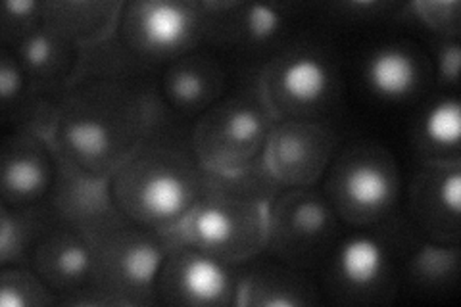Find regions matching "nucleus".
I'll list each match as a JSON object with an SVG mask.
<instances>
[{
    "instance_id": "nucleus-5",
    "label": "nucleus",
    "mask_w": 461,
    "mask_h": 307,
    "mask_svg": "<svg viewBox=\"0 0 461 307\" xmlns=\"http://www.w3.org/2000/svg\"><path fill=\"white\" fill-rule=\"evenodd\" d=\"M85 235L93 252L91 305H158L156 279L171 232L142 227L113 210Z\"/></svg>"
},
{
    "instance_id": "nucleus-6",
    "label": "nucleus",
    "mask_w": 461,
    "mask_h": 307,
    "mask_svg": "<svg viewBox=\"0 0 461 307\" xmlns=\"http://www.w3.org/2000/svg\"><path fill=\"white\" fill-rule=\"evenodd\" d=\"M277 115L269 108L250 68L233 89L191 125V142L206 173L239 175L264 164L266 144Z\"/></svg>"
},
{
    "instance_id": "nucleus-4",
    "label": "nucleus",
    "mask_w": 461,
    "mask_h": 307,
    "mask_svg": "<svg viewBox=\"0 0 461 307\" xmlns=\"http://www.w3.org/2000/svg\"><path fill=\"white\" fill-rule=\"evenodd\" d=\"M423 240L406 215L342 232L320 267L321 292L337 305L393 303L411 254Z\"/></svg>"
},
{
    "instance_id": "nucleus-28",
    "label": "nucleus",
    "mask_w": 461,
    "mask_h": 307,
    "mask_svg": "<svg viewBox=\"0 0 461 307\" xmlns=\"http://www.w3.org/2000/svg\"><path fill=\"white\" fill-rule=\"evenodd\" d=\"M42 27V3H20V0H10L3 6V16H0V41L3 45L12 47L32 35Z\"/></svg>"
},
{
    "instance_id": "nucleus-13",
    "label": "nucleus",
    "mask_w": 461,
    "mask_h": 307,
    "mask_svg": "<svg viewBox=\"0 0 461 307\" xmlns=\"http://www.w3.org/2000/svg\"><path fill=\"white\" fill-rule=\"evenodd\" d=\"M25 266L47 283L62 305H91L93 252L89 237L52 208L29 248Z\"/></svg>"
},
{
    "instance_id": "nucleus-27",
    "label": "nucleus",
    "mask_w": 461,
    "mask_h": 307,
    "mask_svg": "<svg viewBox=\"0 0 461 307\" xmlns=\"http://www.w3.org/2000/svg\"><path fill=\"white\" fill-rule=\"evenodd\" d=\"M408 10L435 37H461V5L457 0H417Z\"/></svg>"
},
{
    "instance_id": "nucleus-1",
    "label": "nucleus",
    "mask_w": 461,
    "mask_h": 307,
    "mask_svg": "<svg viewBox=\"0 0 461 307\" xmlns=\"http://www.w3.org/2000/svg\"><path fill=\"white\" fill-rule=\"evenodd\" d=\"M154 68L129 54L115 33L83 50L77 79L68 86L50 135L62 162L108 181L166 113Z\"/></svg>"
},
{
    "instance_id": "nucleus-29",
    "label": "nucleus",
    "mask_w": 461,
    "mask_h": 307,
    "mask_svg": "<svg viewBox=\"0 0 461 307\" xmlns=\"http://www.w3.org/2000/svg\"><path fill=\"white\" fill-rule=\"evenodd\" d=\"M430 56L435 66V85L440 91H456L459 81V62H461V42L459 39L435 37L430 39Z\"/></svg>"
},
{
    "instance_id": "nucleus-10",
    "label": "nucleus",
    "mask_w": 461,
    "mask_h": 307,
    "mask_svg": "<svg viewBox=\"0 0 461 307\" xmlns=\"http://www.w3.org/2000/svg\"><path fill=\"white\" fill-rule=\"evenodd\" d=\"M115 39L140 64L160 69L206 41V10L194 0H129Z\"/></svg>"
},
{
    "instance_id": "nucleus-9",
    "label": "nucleus",
    "mask_w": 461,
    "mask_h": 307,
    "mask_svg": "<svg viewBox=\"0 0 461 307\" xmlns=\"http://www.w3.org/2000/svg\"><path fill=\"white\" fill-rule=\"evenodd\" d=\"M344 230L320 185L281 188L267 203L264 254L298 269L320 271Z\"/></svg>"
},
{
    "instance_id": "nucleus-11",
    "label": "nucleus",
    "mask_w": 461,
    "mask_h": 307,
    "mask_svg": "<svg viewBox=\"0 0 461 307\" xmlns=\"http://www.w3.org/2000/svg\"><path fill=\"white\" fill-rule=\"evenodd\" d=\"M158 305L239 307L240 266L200 252L171 230V244L156 279Z\"/></svg>"
},
{
    "instance_id": "nucleus-30",
    "label": "nucleus",
    "mask_w": 461,
    "mask_h": 307,
    "mask_svg": "<svg viewBox=\"0 0 461 307\" xmlns=\"http://www.w3.org/2000/svg\"><path fill=\"white\" fill-rule=\"evenodd\" d=\"M29 86V79L23 73L14 52L3 45L0 50V98H3V112L8 110Z\"/></svg>"
},
{
    "instance_id": "nucleus-20",
    "label": "nucleus",
    "mask_w": 461,
    "mask_h": 307,
    "mask_svg": "<svg viewBox=\"0 0 461 307\" xmlns=\"http://www.w3.org/2000/svg\"><path fill=\"white\" fill-rule=\"evenodd\" d=\"M8 49L29 81L50 89L66 91L77 79L83 66V49L45 25Z\"/></svg>"
},
{
    "instance_id": "nucleus-16",
    "label": "nucleus",
    "mask_w": 461,
    "mask_h": 307,
    "mask_svg": "<svg viewBox=\"0 0 461 307\" xmlns=\"http://www.w3.org/2000/svg\"><path fill=\"white\" fill-rule=\"evenodd\" d=\"M156 89L173 120L193 125L230 89V71L213 49L200 47L160 68Z\"/></svg>"
},
{
    "instance_id": "nucleus-26",
    "label": "nucleus",
    "mask_w": 461,
    "mask_h": 307,
    "mask_svg": "<svg viewBox=\"0 0 461 307\" xmlns=\"http://www.w3.org/2000/svg\"><path fill=\"white\" fill-rule=\"evenodd\" d=\"M0 305L52 307L62 302L32 267L14 266L0 267Z\"/></svg>"
},
{
    "instance_id": "nucleus-14",
    "label": "nucleus",
    "mask_w": 461,
    "mask_h": 307,
    "mask_svg": "<svg viewBox=\"0 0 461 307\" xmlns=\"http://www.w3.org/2000/svg\"><path fill=\"white\" fill-rule=\"evenodd\" d=\"M340 149L329 118L277 120L266 144L264 164L281 188L317 186Z\"/></svg>"
},
{
    "instance_id": "nucleus-17",
    "label": "nucleus",
    "mask_w": 461,
    "mask_h": 307,
    "mask_svg": "<svg viewBox=\"0 0 461 307\" xmlns=\"http://www.w3.org/2000/svg\"><path fill=\"white\" fill-rule=\"evenodd\" d=\"M60 173V156L49 137L10 131L0 150V198L10 208L49 203Z\"/></svg>"
},
{
    "instance_id": "nucleus-24",
    "label": "nucleus",
    "mask_w": 461,
    "mask_h": 307,
    "mask_svg": "<svg viewBox=\"0 0 461 307\" xmlns=\"http://www.w3.org/2000/svg\"><path fill=\"white\" fill-rule=\"evenodd\" d=\"M459 275V246L421 242L411 254L403 283L423 296H446L454 292Z\"/></svg>"
},
{
    "instance_id": "nucleus-22",
    "label": "nucleus",
    "mask_w": 461,
    "mask_h": 307,
    "mask_svg": "<svg viewBox=\"0 0 461 307\" xmlns=\"http://www.w3.org/2000/svg\"><path fill=\"white\" fill-rule=\"evenodd\" d=\"M420 162H461V104L456 91H437L417 113L411 129Z\"/></svg>"
},
{
    "instance_id": "nucleus-31",
    "label": "nucleus",
    "mask_w": 461,
    "mask_h": 307,
    "mask_svg": "<svg viewBox=\"0 0 461 307\" xmlns=\"http://www.w3.org/2000/svg\"><path fill=\"white\" fill-rule=\"evenodd\" d=\"M408 5L393 3V0H359V3H340L333 8L340 14V18L352 22H377L394 18L406 10Z\"/></svg>"
},
{
    "instance_id": "nucleus-21",
    "label": "nucleus",
    "mask_w": 461,
    "mask_h": 307,
    "mask_svg": "<svg viewBox=\"0 0 461 307\" xmlns=\"http://www.w3.org/2000/svg\"><path fill=\"white\" fill-rule=\"evenodd\" d=\"M122 6L118 0H52L42 3V25L85 50L115 33Z\"/></svg>"
},
{
    "instance_id": "nucleus-8",
    "label": "nucleus",
    "mask_w": 461,
    "mask_h": 307,
    "mask_svg": "<svg viewBox=\"0 0 461 307\" xmlns=\"http://www.w3.org/2000/svg\"><path fill=\"white\" fill-rule=\"evenodd\" d=\"M258 83L277 120L329 118L344 93L337 56L321 42L293 41L258 68Z\"/></svg>"
},
{
    "instance_id": "nucleus-18",
    "label": "nucleus",
    "mask_w": 461,
    "mask_h": 307,
    "mask_svg": "<svg viewBox=\"0 0 461 307\" xmlns=\"http://www.w3.org/2000/svg\"><path fill=\"white\" fill-rule=\"evenodd\" d=\"M366 89L391 104H411L435 89L430 54L408 39L386 41L373 47L362 64Z\"/></svg>"
},
{
    "instance_id": "nucleus-3",
    "label": "nucleus",
    "mask_w": 461,
    "mask_h": 307,
    "mask_svg": "<svg viewBox=\"0 0 461 307\" xmlns=\"http://www.w3.org/2000/svg\"><path fill=\"white\" fill-rule=\"evenodd\" d=\"M279 190L266 164L239 175L204 173L202 193L176 232L200 252L242 266L266 252L267 203Z\"/></svg>"
},
{
    "instance_id": "nucleus-2",
    "label": "nucleus",
    "mask_w": 461,
    "mask_h": 307,
    "mask_svg": "<svg viewBox=\"0 0 461 307\" xmlns=\"http://www.w3.org/2000/svg\"><path fill=\"white\" fill-rule=\"evenodd\" d=\"M191 142V125L166 112L108 179L113 206L131 221L160 232L176 230L204 185Z\"/></svg>"
},
{
    "instance_id": "nucleus-19",
    "label": "nucleus",
    "mask_w": 461,
    "mask_h": 307,
    "mask_svg": "<svg viewBox=\"0 0 461 307\" xmlns=\"http://www.w3.org/2000/svg\"><path fill=\"white\" fill-rule=\"evenodd\" d=\"M321 302V288L312 271L259 254L240 266V305L310 307Z\"/></svg>"
},
{
    "instance_id": "nucleus-12",
    "label": "nucleus",
    "mask_w": 461,
    "mask_h": 307,
    "mask_svg": "<svg viewBox=\"0 0 461 307\" xmlns=\"http://www.w3.org/2000/svg\"><path fill=\"white\" fill-rule=\"evenodd\" d=\"M206 10V41L213 50L242 58L271 56L293 42V6L215 0Z\"/></svg>"
},
{
    "instance_id": "nucleus-25",
    "label": "nucleus",
    "mask_w": 461,
    "mask_h": 307,
    "mask_svg": "<svg viewBox=\"0 0 461 307\" xmlns=\"http://www.w3.org/2000/svg\"><path fill=\"white\" fill-rule=\"evenodd\" d=\"M49 203L37 208H10L0 203V267L25 266L29 248L49 215Z\"/></svg>"
},
{
    "instance_id": "nucleus-7",
    "label": "nucleus",
    "mask_w": 461,
    "mask_h": 307,
    "mask_svg": "<svg viewBox=\"0 0 461 307\" xmlns=\"http://www.w3.org/2000/svg\"><path fill=\"white\" fill-rule=\"evenodd\" d=\"M320 188L346 229L377 225L398 212L400 164L384 144L354 140L339 149Z\"/></svg>"
},
{
    "instance_id": "nucleus-15",
    "label": "nucleus",
    "mask_w": 461,
    "mask_h": 307,
    "mask_svg": "<svg viewBox=\"0 0 461 307\" xmlns=\"http://www.w3.org/2000/svg\"><path fill=\"white\" fill-rule=\"evenodd\" d=\"M406 217L421 240L459 246L461 162H420L408 186Z\"/></svg>"
},
{
    "instance_id": "nucleus-23",
    "label": "nucleus",
    "mask_w": 461,
    "mask_h": 307,
    "mask_svg": "<svg viewBox=\"0 0 461 307\" xmlns=\"http://www.w3.org/2000/svg\"><path fill=\"white\" fill-rule=\"evenodd\" d=\"M49 206L85 232L96 225L100 219L118 210L112 202L108 181L86 177V175L66 166L62 159Z\"/></svg>"
}]
</instances>
